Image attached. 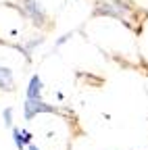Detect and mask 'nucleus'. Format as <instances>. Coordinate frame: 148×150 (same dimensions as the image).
I'll return each instance as SVG.
<instances>
[{"mask_svg": "<svg viewBox=\"0 0 148 150\" xmlns=\"http://www.w3.org/2000/svg\"><path fill=\"white\" fill-rule=\"evenodd\" d=\"M0 90L2 92H13L15 90V75L11 67L0 65Z\"/></svg>", "mask_w": 148, "mask_h": 150, "instance_id": "20e7f679", "label": "nucleus"}, {"mask_svg": "<svg viewBox=\"0 0 148 150\" xmlns=\"http://www.w3.org/2000/svg\"><path fill=\"white\" fill-rule=\"evenodd\" d=\"M127 4H123V2H102V4H98V8H96V13L98 15H106V17H117V19H121V17H125L127 15Z\"/></svg>", "mask_w": 148, "mask_h": 150, "instance_id": "7ed1b4c3", "label": "nucleus"}, {"mask_svg": "<svg viewBox=\"0 0 148 150\" xmlns=\"http://www.w3.org/2000/svg\"><path fill=\"white\" fill-rule=\"evenodd\" d=\"M13 144H15L17 150H25L27 148V144H25V140L21 136V129L19 127H13Z\"/></svg>", "mask_w": 148, "mask_h": 150, "instance_id": "423d86ee", "label": "nucleus"}, {"mask_svg": "<svg viewBox=\"0 0 148 150\" xmlns=\"http://www.w3.org/2000/svg\"><path fill=\"white\" fill-rule=\"evenodd\" d=\"M40 96H42V77L40 75H31V79L27 83V90H25V98L38 100Z\"/></svg>", "mask_w": 148, "mask_h": 150, "instance_id": "39448f33", "label": "nucleus"}, {"mask_svg": "<svg viewBox=\"0 0 148 150\" xmlns=\"http://www.w3.org/2000/svg\"><path fill=\"white\" fill-rule=\"evenodd\" d=\"M19 2H21L23 15L31 19V23L42 25L46 21V13H44V8H42V4L38 2V0H19Z\"/></svg>", "mask_w": 148, "mask_h": 150, "instance_id": "f257e3e1", "label": "nucleus"}, {"mask_svg": "<svg viewBox=\"0 0 148 150\" xmlns=\"http://www.w3.org/2000/svg\"><path fill=\"white\" fill-rule=\"evenodd\" d=\"M2 119H4V125H13V106H6L4 110H2Z\"/></svg>", "mask_w": 148, "mask_h": 150, "instance_id": "0eeeda50", "label": "nucleus"}, {"mask_svg": "<svg viewBox=\"0 0 148 150\" xmlns=\"http://www.w3.org/2000/svg\"><path fill=\"white\" fill-rule=\"evenodd\" d=\"M57 108H54L52 104H46V102H42L40 98L38 100H29V98H25V102H23V117L29 121V119H33L35 115H42V112H54Z\"/></svg>", "mask_w": 148, "mask_h": 150, "instance_id": "f03ea898", "label": "nucleus"}, {"mask_svg": "<svg viewBox=\"0 0 148 150\" xmlns=\"http://www.w3.org/2000/svg\"><path fill=\"white\" fill-rule=\"evenodd\" d=\"M25 150H40V148L35 146V144H27V148H25Z\"/></svg>", "mask_w": 148, "mask_h": 150, "instance_id": "6e6552de", "label": "nucleus"}]
</instances>
